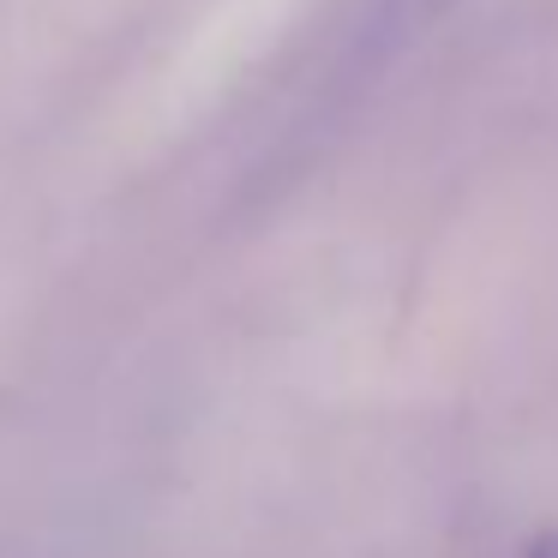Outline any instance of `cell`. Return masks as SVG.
Wrapping results in <instances>:
<instances>
[{"label":"cell","mask_w":558,"mask_h":558,"mask_svg":"<svg viewBox=\"0 0 558 558\" xmlns=\"http://www.w3.org/2000/svg\"><path fill=\"white\" fill-rule=\"evenodd\" d=\"M457 0H361V31L354 43H366L373 54H390L402 43H414L433 19H445Z\"/></svg>","instance_id":"6da1fadb"},{"label":"cell","mask_w":558,"mask_h":558,"mask_svg":"<svg viewBox=\"0 0 558 558\" xmlns=\"http://www.w3.org/2000/svg\"><path fill=\"white\" fill-rule=\"evenodd\" d=\"M522 558H558V534H541V541H534Z\"/></svg>","instance_id":"7a4b0ae2"}]
</instances>
